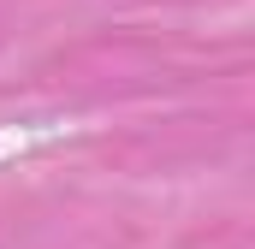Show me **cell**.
Masks as SVG:
<instances>
[]
</instances>
